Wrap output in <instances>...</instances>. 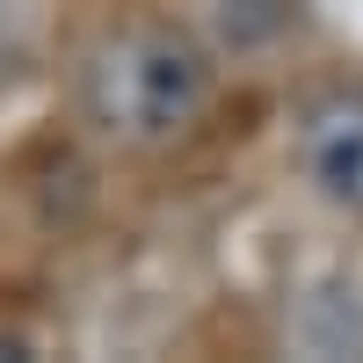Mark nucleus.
Here are the masks:
<instances>
[{
    "label": "nucleus",
    "instance_id": "obj_1",
    "mask_svg": "<svg viewBox=\"0 0 363 363\" xmlns=\"http://www.w3.org/2000/svg\"><path fill=\"white\" fill-rule=\"evenodd\" d=\"M211 95V66L182 29L138 22L124 37H109L95 73H87V109L109 138L131 145H167L174 131L196 124V109Z\"/></svg>",
    "mask_w": 363,
    "mask_h": 363
},
{
    "label": "nucleus",
    "instance_id": "obj_2",
    "mask_svg": "<svg viewBox=\"0 0 363 363\" xmlns=\"http://www.w3.org/2000/svg\"><path fill=\"white\" fill-rule=\"evenodd\" d=\"M298 167L335 211H363V87H335L298 116Z\"/></svg>",
    "mask_w": 363,
    "mask_h": 363
}]
</instances>
